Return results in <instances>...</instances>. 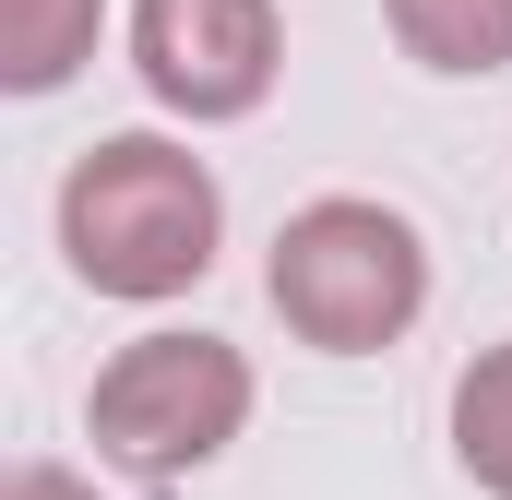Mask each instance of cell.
Returning <instances> with one entry per match:
<instances>
[{
	"instance_id": "277c9868",
	"label": "cell",
	"mask_w": 512,
	"mask_h": 500,
	"mask_svg": "<svg viewBox=\"0 0 512 500\" xmlns=\"http://www.w3.org/2000/svg\"><path fill=\"white\" fill-rule=\"evenodd\" d=\"M131 72L167 120H251L286 72L274 0H131Z\"/></svg>"
},
{
	"instance_id": "7a4b0ae2",
	"label": "cell",
	"mask_w": 512,
	"mask_h": 500,
	"mask_svg": "<svg viewBox=\"0 0 512 500\" xmlns=\"http://www.w3.org/2000/svg\"><path fill=\"white\" fill-rule=\"evenodd\" d=\"M262 298L310 358H382L429 310V239H417V215H393L370 191H322L274 227Z\"/></svg>"
},
{
	"instance_id": "52a82bcc",
	"label": "cell",
	"mask_w": 512,
	"mask_h": 500,
	"mask_svg": "<svg viewBox=\"0 0 512 500\" xmlns=\"http://www.w3.org/2000/svg\"><path fill=\"white\" fill-rule=\"evenodd\" d=\"M453 465L489 500H512V334L453 370Z\"/></svg>"
},
{
	"instance_id": "8992f818",
	"label": "cell",
	"mask_w": 512,
	"mask_h": 500,
	"mask_svg": "<svg viewBox=\"0 0 512 500\" xmlns=\"http://www.w3.org/2000/svg\"><path fill=\"white\" fill-rule=\"evenodd\" d=\"M96 24H108V0H0V84L12 96H60L96 60Z\"/></svg>"
},
{
	"instance_id": "ba28073f",
	"label": "cell",
	"mask_w": 512,
	"mask_h": 500,
	"mask_svg": "<svg viewBox=\"0 0 512 500\" xmlns=\"http://www.w3.org/2000/svg\"><path fill=\"white\" fill-rule=\"evenodd\" d=\"M0 500H96V477H72V465H12Z\"/></svg>"
},
{
	"instance_id": "6da1fadb",
	"label": "cell",
	"mask_w": 512,
	"mask_h": 500,
	"mask_svg": "<svg viewBox=\"0 0 512 500\" xmlns=\"http://www.w3.org/2000/svg\"><path fill=\"white\" fill-rule=\"evenodd\" d=\"M60 250H72V274L96 298H131V310L191 298L215 274V250H227V191H215V167L191 143L108 131L60 179Z\"/></svg>"
},
{
	"instance_id": "5b68a950",
	"label": "cell",
	"mask_w": 512,
	"mask_h": 500,
	"mask_svg": "<svg viewBox=\"0 0 512 500\" xmlns=\"http://www.w3.org/2000/svg\"><path fill=\"white\" fill-rule=\"evenodd\" d=\"M382 24L417 72H453V84L512 72V0H382Z\"/></svg>"
},
{
	"instance_id": "3957f363",
	"label": "cell",
	"mask_w": 512,
	"mask_h": 500,
	"mask_svg": "<svg viewBox=\"0 0 512 500\" xmlns=\"http://www.w3.org/2000/svg\"><path fill=\"white\" fill-rule=\"evenodd\" d=\"M239 429H251V358H239L227 334H143V346H120V358L96 370V393H84L96 465H120L143 489L203 477Z\"/></svg>"
}]
</instances>
